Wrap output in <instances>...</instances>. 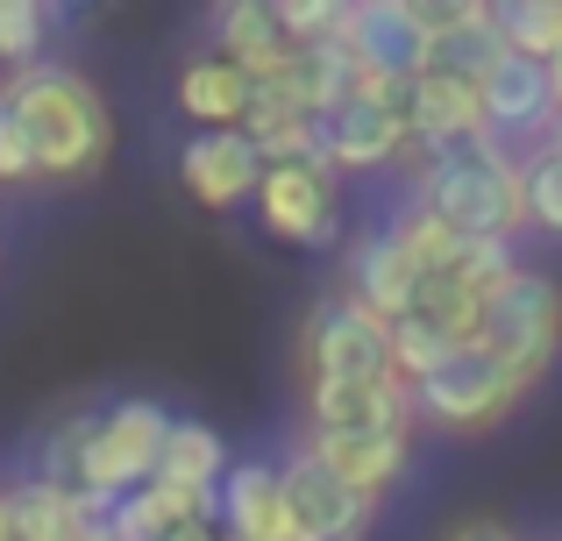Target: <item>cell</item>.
<instances>
[{"label":"cell","instance_id":"6da1fadb","mask_svg":"<svg viewBox=\"0 0 562 541\" xmlns=\"http://www.w3.org/2000/svg\"><path fill=\"white\" fill-rule=\"evenodd\" d=\"M0 100L14 108L29 150H36V179L71 185V179H93V171L108 165L114 122H108V100H100V86L86 79V71L43 57V65H29V71H8Z\"/></svg>","mask_w":562,"mask_h":541},{"label":"cell","instance_id":"7a4b0ae2","mask_svg":"<svg viewBox=\"0 0 562 541\" xmlns=\"http://www.w3.org/2000/svg\"><path fill=\"white\" fill-rule=\"evenodd\" d=\"M413 214L441 222L449 236H492L513 243L527 228V193H520V157L506 143L477 136L456 143V150H435L413 165Z\"/></svg>","mask_w":562,"mask_h":541},{"label":"cell","instance_id":"3957f363","mask_svg":"<svg viewBox=\"0 0 562 541\" xmlns=\"http://www.w3.org/2000/svg\"><path fill=\"white\" fill-rule=\"evenodd\" d=\"M165 435H171V414L157 399H122V406H108V414H93L86 420V442H79L71 492H79L93 514H108L114 499H128V492H143L157 477Z\"/></svg>","mask_w":562,"mask_h":541},{"label":"cell","instance_id":"277c9868","mask_svg":"<svg viewBox=\"0 0 562 541\" xmlns=\"http://www.w3.org/2000/svg\"><path fill=\"white\" fill-rule=\"evenodd\" d=\"M477 349H492L527 392L549 377V363L562 357V285L549 271H513L498 292H484V320H477Z\"/></svg>","mask_w":562,"mask_h":541},{"label":"cell","instance_id":"5b68a950","mask_svg":"<svg viewBox=\"0 0 562 541\" xmlns=\"http://www.w3.org/2000/svg\"><path fill=\"white\" fill-rule=\"evenodd\" d=\"M300 371L306 385H378L392 377V335L349 292H328L300 328Z\"/></svg>","mask_w":562,"mask_h":541},{"label":"cell","instance_id":"8992f818","mask_svg":"<svg viewBox=\"0 0 562 541\" xmlns=\"http://www.w3.org/2000/svg\"><path fill=\"white\" fill-rule=\"evenodd\" d=\"M520 399H527V385L492 357V349H477V342H463L435 377H427V385H413V414L435 420V428H449V435L498 428Z\"/></svg>","mask_w":562,"mask_h":541},{"label":"cell","instance_id":"52a82bcc","mask_svg":"<svg viewBox=\"0 0 562 541\" xmlns=\"http://www.w3.org/2000/svg\"><path fill=\"white\" fill-rule=\"evenodd\" d=\"M321 165L328 171H378V165H413L406 136V86L363 79L342 108L321 122Z\"/></svg>","mask_w":562,"mask_h":541},{"label":"cell","instance_id":"ba28073f","mask_svg":"<svg viewBox=\"0 0 562 541\" xmlns=\"http://www.w3.org/2000/svg\"><path fill=\"white\" fill-rule=\"evenodd\" d=\"M335 43L357 57L363 79L413 86L427 71V43H435V29H427L420 0H357V8H342V36H335Z\"/></svg>","mask_w":562,"mask_h":541},{"label":"cell","instance_id":"9c48e42d","mask_svg":"<svg viewBox=\"0 0 562 541\" xmlns=\"http://www.w3.org/2000/svg\"><path fill=\"white\" fill-rule=\"evenodd\" d=\"M249 207H257L263 236L300 243V250H335V236H342L335 171L321 165V157H306V165H263L257 200H249Z\"/></svg>","mask_w":562,"mask_h":541},{"label":"cell","instance_id":"30bf717a","mask_svg":"<svg viewBox=\"0 0 562 541\" xmlns=\"http://www.w3.org/2000/svg\"><path fill=\"white\" fill-rule=\"evenodd\" d=\"M278 499H285L292 541H363L371 520H378V499H363L357 485H342L314 449H292V457L278 463Z\"/></svg>","mask_w":562,"mask_h":541},{"label":"cell","instance_id":"8fae6325","mask_svg":"<svg viewBox=\"0 0 562 541\" xmlns=\"http://www.w3.org/2000/svg\"><path fill=\"white\" fill-rule=\"evenodd\" d=\"M357 86H363V71L342 43H292V50L278 57V71L257 86V108L300 114V122H328Z\"/></svg>","mask_w":562,"mask_h":541},{"label":"cell","instance_id":"7c38bea8","mask_svg":"<svg viewBox=\"0 0 562 541\" xmlns=\"http://www.w3.org/2000/svg\"><path fill=\"white\" fill-rule=\"evenodd\" d=\"M413 392L398 377L378 385H306V442L328 435H413Z\"/></svg>","mask_w":562,"mask_h":541},{"label":"cell","instance_id":"4fadbf2b","mask_svg":"<svg viewBox=\"0 0 562 541\" xmlns=\"http://www.w3.org/2000/svg\"><path fill=\"white\" fill-rule=\"evenodd\" d=\"M257 179H263V157H257V143H249L243 128H200V136L179 150V185L214 214L257 200Z\"/></svg>","mask_w":562,"mask_h":541},{"label":"cell","instance_id":"5bb4252c","mask_svg":"<svg viewBox=\"0 0 562 541\" xmlns=\"http://www.w3.org/2000/svg\"><path fill=\"white\" fill-rule=\"evenodd\" d=\"M477 108H484V136L492 143H527L541 128H555V108H549V65L506 50L492 71L477 79Z\"/></svg>","mask_w":562,"mask_h":541},{"label":"cell","instance_id":"9a60e30c","mask_svg":"<svg viewBox=\"0 0 562 541\" xmlns=\"http://www.w3.org/2000/svg\"><path fill=\"white\" fill-rule=\"evenodd\" d=\"M427 29H435V43H427V71H435V79L477 86L484 71L506 57V36H498V8H492V0H449V8H427Z\"/></svg>","mask_w":562,"mask_h":541},{"label":"cell","instance_id":"2e32d148","mask_svg":"<svg viewBox=\"0 0 562 541\" xmlns=\"http://www.w3.org/2000/svg\"><path fill=\"white\" fill-rule=\"evenodd\" d=\"M221 477H228V442H221L206 420H171L165 435V457H157V492H171V499L186 506V514L214 520V492Z\"/></svg>","mask_w":562,"mask_h":541},{"label":"cell","instance_id":"e0dca14e","mask_svg":"<svg viewBox=\"0 0 562 541\" xmlns=\"http://www.w3.org/2000/svg\"><path fill=\"white\" fill-rule=\"evenodd\" d=\"M406 136H413V165L435 150H456V143H477L484 136V108H477V86L463 79H420L406 86Z\"/></svg>","mask_w":562,"mask_h":541},{"label":"cell","instance_id":"ac0fdd59","mask_svg":"<svg viewBox=\"0 0 562 541\" xmlns=\"http://www.w3.org/2000/svg\"><path fill=\"white\" fill-rule=\"evenodd\" d=\"M413 292H420V264H413V250L398 243V228H371V236L349 250V300L392 328V320L413 314Z\"/></svg>","mask_w":562,"mask_h":541},{"label":"cell","instance_id":"d6986e66","mask_svg":"<svg viewBox=\"0 0 562 541\" xmlns=\"http://www.w3.org/2000/svg\"><path fill=\"white\" fill-rule=\"evenodd\" d=\"M214 528L228 541H292L285 499H278V463H228L214 492Z\"/></svg>","mask_w":562,"mask_h":541},{"label":"cell","instance_id":"ffe728a7","mask_svg":"<svg viewBox=\"0 0 562 541\" xmlns=\"http://www.w3.org/2000/svg\"><path fill=\"white\" fill-rule=\"evenodd\" d=\"M0 520H8V541H79L93 528V506L65 485H43V477H14L0 492Z\"/></svg>","mask_w":562,"mask_h":541},{"label":"cell","instance_id":"44dd1931","mask_svg":"<svg viewBox=\"0 0 562 541\" xmlns=\"http://www.w3.org/2000/svg\"><path fill=\"white\" fill-rule=\"evenodd\" d=\"M285 50H292V43H285V29H278L271 0H228V8L214 14V57H221V65H235L249 86L271 79Z\"/></svg>","mask_w":562,"mask_h":541},{"label":"cell","instance_id":"7402d4cb","mask_svg":"<svg viewBox=\"0 0 562 541\" xmlns=\"http://www.w3.org/2000/svg\"><path fill=\"white\" fill-rule=\"evenodd\" d=\"M300 449H314V457L328 463L342 485H357L363 499L392 492L413 463V435H328V442H300Z\"/></svg>","mask_w":562,"mask_h":541},{"label":"cell","instance_id":"603a6c76","mask_svg":"<svg viewBox=\"0 0 562 541\" xmlns=\"http://www.w3.org/2000/svg\"><path fill=\"white\" fill-rule=\"evenodd\" d=\"M179 108H186L200 128H243L249 108H257V86H249L235 65H221V57L206 50V57H192V65L179 71Z\"/></svg>","mask_w":562,"mask_h":541},{"label":"cell","instance_id":"cb8c5ba5","mask_svg":"<svg viewBox=\"0 0 562 541\" xmlns=\"http://www.w3.org/2000/svg\"><path fill=\"white\" fill-rule=\"evenodd\" d=\"M498 36H506V50L535 57V65H555L562 57V0H506L498 8Z\"/></svg>","mask_w":562,"mask_h":541},{"label":"cell","instance_id":"d4e9b609","mask_svg":"<svg viewBox=\"0 0 562 541\" xmlns=\"http://www.w3.org/2000/svg\"><path fill=\"white\" fill-rule=\"evenodd\" d=\"M520 193H527V228L562 243V150L541 143L535 157H520Z\"/></svg>","mask_w":562,"mask_h":541},{"label":"cell","instance_id":"484cf974","mask_svg":"<svg viewBox=\"0 0 562 541\" xmlns=\"http://www.w3.org/2000/svg\"><path fill=\"white\" fill-rule=\"evenodd\" d=\"M43 43H50V14L36 0H0V71L43 65Z\"/></svg>","mask_w":562,"mask_h":541},{"label":"cell","instance_id":"4316f807","mask_svg":"<svg viewBox=\"0 0 562 541\" xmlns=\"http://www.w3.org/2000/svg\"><path fill=\"white\" fill-rule=\"evenodd\" d=\"M449 278H463L470 292H498L513 271H520V250L513 243H492V236H456V250H449V264H441Z\"/></svg>","mask_w":562,"mask_h":541},{"label":"cell","instance_id":"83f0119b","mask_svg":"<svg viewBox=\"0 0 562 541\" xmlns=\"http://www.w3.org/2000/svg\"><path fill=\"white\" fill-rule=\"evenodd\" d=\"M285 43H335L342 36V0H278Z\"/></svg>","mask_w":562,"mask_h":541},{"label":"cell","instance_id":"f1b7e54d","mask_svg":"<svg viewBox=\"0 0 562 541\" xmlns=\"http://www.w3.org/2000/svg\"><path fill=\"white\" fill-rule=\"evenodd\" d=\"M0 185H36V150H29L8 100H0Z\"/></svg>","mask_w":562,"mask_h":541},{"label":"cell","instance_id":"f546056e","mask_svg":"<svg viewBox=\"0 0 562 541\" xmlns=\"http://www.w3.org/2000/svg\"><path fill=\"white\" fill-rule=\"evenodd\" d=\"M441 541H520V534H513L506 520H492V514H470V520H456Z\"/></svg>","mask_w":562,"mask_h":541},{"label":"cell","instance_id":"4dcf8cb0","mask_svg":"<svg viewBox=\"0 0 562 541\" xmlns=\"http://www.w3.org/2000/svg\"><path fill=\"white\" fill-rule=\"evenodd\" d=\"M165 541H228V534H221L214 520H179V528H171Z\"/></svg>","mask_w":562,"mask_h":541},{"label":"cell","instance_id":"1f68e13d","mask_svg":"<svg viewBox=\"0 0 562 541\" xmlns=\"http://www.w3.org/2000/svg\"><path fill=\"white\" fill-rule=\"evenodd\" d=\"M549 150H562V114H555V136H549Z\"/></svg>","mask_w":562,"mask_h":541},{"label":"cell","instance_id":"d6a6232c","mask_svg":"<svg viewBox=\"0 0 562 541\" xmlns=\"http://www.w3.org/2000/svg\"><path fill=\"white\" fill-rule=\"evenodd\" d=\"M0 541H8V520H0Z\"/></svg>","mask_w":562,"mask_h":541}]
</instances>
